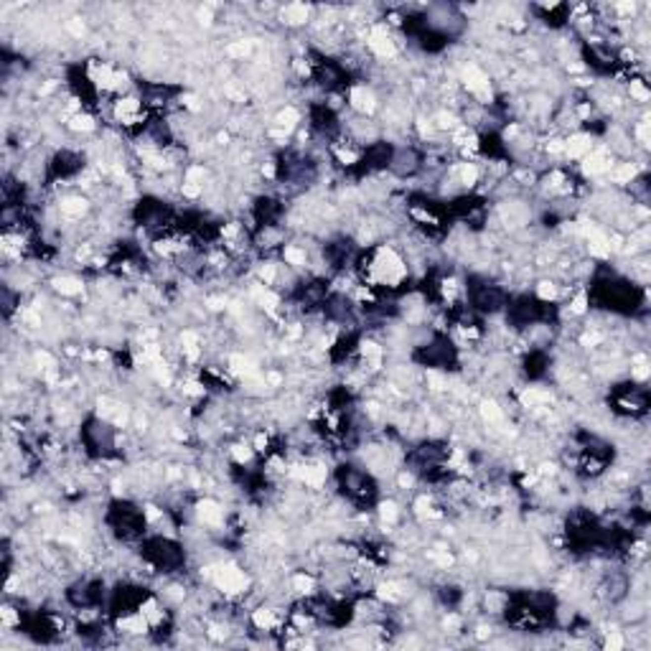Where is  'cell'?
<instances>
[{
	"mask_svg": "<svg viewBox=\"0 0 651 651\" xmlns=\"http://www.w3.org/2000/svg\"><path fill=\"white\" fill-rule=\"evenodd\" d=\"M120 628H125V631H130V633H143L145 628H148V618L143 613L140 615H132V618H122L120 621Z\"/></svg>",
	"mask_w": 651,
	"mask_h": 651,
	"instance_id": "15",
	"label": "cell"
},
{
	"mask_svg": "<svg viewBox=\"0 0 651 651\" xmlns=\"http://www.w3.org/2000/svg\"><path fill=\"white\" fill-rule=\"evenodd\" d=\"M72 130H84V132H89L94 130V120L92 117H87V115H77L72 120Z\"/></svg>",
	"mask_w": 651,
	"mask_h": 651,
	"instance_id": "23",
	"label": "cell"
},
{
	"mask_svg": "<svg viewBox=\"0 0 651 651\" xmlns=\"http://www.w3.org/2000/svg\"><path fill=\"white\" fill-rule=\"evenodd\" d=\"M214 580L224 593H242L247 588V575L242 570H237L234 565H224V567L214 570Z\"/></svg>",
	"mask_w": 651,
	"mask_h": 651,
	"instance_id": "2",
	"label": "cell"
},
{
	"mask_svg": "<svg viewBox=\"0 0 651 651\" xmlns=\"http://www.w3.org/2000/svg\"><path fill=\"white\" fill-rule=\"evenodd\" d=\"M361 354H364V359H369V361H372L374 366H379V359H382V348H379L377 344H364Z\"/></svg>",
	"mask_w": 651,
	"mask_h": 651,
	"instance_id": "21",
	"label": "cell"
},
{
	"mask_svg": "<svg viewBox=\"0 0 651 651\" xmlns=\"http://www.w3.org/2000/svg\"><path fill=\"white\" fill-rule=\"evenodd\" d=\"M557 295L555 285L552 283H539V298H544V301H552V298Z\"/></svg>",
	"mask_w": 651,
	"mask_h": 651,
	"instance_id": "34",
	"label": "cell"
},
{
	"mask_svg": "<svg viewBox=\"0 0 651 651\" xmlns=\"http://www.w3.org/2000/svg\"><path fill=\"white\" fill-rule=\"evenodd\" d=\"M145 514H148V519H150V521H155V519H161V512H158V509H155V506H148V512H145Z\"/></svg>",
	"mask_w": 651,
	"mask_h": 651,
	"instance_id": "45",
	"label": "cell"
},
{
	"mask_svg": "<svg viewBox=\"0 0 651 651\" xmlns=\"http://www.w3.org/2000/svg\"><path fill=\"white\" fill-rule=\"evenodd\" d=\"M275 275H277L275 265H265V267L260 270V277H262V283H265V285H270V283H272V280H275Z\"/></svg>",
	"mask_w": 651,
	"mask_h": 651,
	"instance_id": "33",
	"label": "cell"
},
{
	"mask_svg": "<svg viewBox=\"0 0 651 651\" xmlns=\"http://www.w3.org/2000/svg\"><path fill=\"white\" fill-rule=\"evenodd\" d=\"M351 104L359 112H372L374 110V94L366 89V87H354L351 89Z\"/></svg>",
	"mask_w": 651,
	"mask_h": 651,
	"instance_id": "8",
	"label": "cell"
},
{
	"mask_svg": "<svg viewBox=\"0 0 651 651\" xmlns=\"http://www.w3.org/2000/svg\"><path fill=\"white\" fill-rule=\"evenodd\" d=\"M3 623H5V626L15 623V613H13V608H3Z\"/></svg>",
	"mask_w": 651,
	"mask_h": 651,
	"instance_id": "43",
	"label": "cell"
},
{
	"mask_svg": "<svg viewBox=\"0 0 651 651\" xmlns=\"http://www.w3.org/2000/svg\"><path fill=\"white\" fill-rule=\"evenodd\" d=\"M54 285H56V290L64 293V295H79V293H82V283H79L77 277H56V280H54Z\"/></svg>",
	"mask_w": 651,
	"mask_h": 651,
	"instance_id": "14",
	"label": "cell"
},
{
	"mask_svg": "<svg viewBox=\"0 0 651 651\" xmlns=\"http://www.w3.org/2000/svg\"><path fill=\"white\" fill-rule=\"evenodd\" d=\"M66 31L72 33V36H84V23L79 18H72V21L66 23Z\"/></svg>",
	"mask_w": 651,
	"mask_h": 651,
	"instance_id": "35",
	"label": "cell"
},
{
	"mask_svg": "<svg viewBox=\"0 0 651 651\" xmlns=\"http://www.w3.org/2000/svg\"><path fill=\"white\" fill-rule=\"evenodd\" d=\"M250 43L247 41H237V43H232V46H226V56H232V59H244L250 54Z\"/></svg>",
	"mask_w": 651,
	"mask_h": 651,
	"instance_id": "17",
	"label": "cell"
},
{
	"mask_svg": "<svg viewBox=\"0 0 651 651\" xmlns=\"http://www.w3.org/2000/svg\"><path fill=\"white\" fill-rule=\"evenodd\" d=\"M404 275V267H402V262L399 257L392 252V250H382L379 252V262H377V280H382V283H397V280Z\"/></svg>",
	"mask_w": 651,
	"mask_h": 651,
	"instance_id": "1",
	"label": "cell"
},
{
	"mask_svg": "<svg viewBox=\"0 0 651 651\" xmlns=\"http://www.w3.org/2000/svg\"><path fill=\"white\" fill-rule=\"evenodd\" d=\"M186 392H188V394H201V392H204V390H201V387H199V384H196V382H191V384H188V387H186Z\"/></svg>",
	"mask_w": 651,
	"mask_h": 651,
	"instance_id": "46",
	"label": "cell"
},
{
	"mask_svg": "<svg viewBox=\"0 0 651 651\" xmlns=\"http://www.w3.org/2000/svg\"><path fill=\"white\" fill-rule=\"evenodd\" d=\"M537 402H550V394H547V392H539V390H529V392H524V404H529V407H534Z\"/></svg>",
	"mask_w": 651,
	"mask_h": 651,
	"instance_id": "22",
	"label": "cell"
},
{
	"mask_svg": "<svg viewBox=\"0 0 651 651\" xmlns=\"http://www.w3.org/2000/svg\"><path fill=\"white\" fill-rule=\"evenodd\" d=\"M199 21L201 23H211V5H206V8L199 10Z\"/></svg>",
	"mask_w": 651,
	"mask_h": 651,
	"instance_id": "42",
	"label": "cell"
},
{
	"mask_svg": "<svg viewBox=\"0 0 651 651\" xmlns=\"http://www.w3.org/2000/svg\"><path fill=\"white\" fill-rule=\"evenodd\" d=\"M295 478L305 481L308 486H321L326 481V468H321V466H301L295 471Z\"/></svg>",
	"mask_w": 651,
	"mask_h": 651,
	"instance_id": "6",
	"label": "cell"
},
{
	"mask_svg": "<svg viewBox=\"0 0 651 651\" xmlns=\"http://www.w3.org/2000/svg\"><path fill=\"white\" fill-rule=\"evenodd\" d=\"M636 361H639V364L633 366V377H639V379H646V377H649V366L644 364V359H641V356H639Z\"/></svg>",
	"mask_w": 651,
	"mask_h": 651,
	"instance_id": "37",
	"label": "cell"
},
{
	"mask_svg": "<svg viewBox=\"0 0 651 651\" xmlns=\"http://www.w3.org/2000/svg\"><path fill=\"white\" fill-rule=\"evenodd\" d=\"M206 178V171L204 168H191L188 173H186V183H193V186H201V181Z\"/></svg>",
	"mask_w": 651,
	"mask_h": 651,
	"instance_id": "26",
	"label": "cell"
},
{
	"mask_svg": "<svg viewBox=\"0 0 651 651\" xmlns=\"http://www.w3.org/2000/svg\"><path fill=\"white\" fill-rule=\"evenodd\" d=\"M633 8H636L633 3H621V5H618V10H621V13H633Z\"/></svg>",
	"mask_w": 651,
	"mask_h": 651,
	"instance_id": "47",
	"label": "cell"
},
{
	"mask_svg": "<svg viewBox=\"0 0 651 651\" xmlns=\"http://www.w3.org/2000/svg\"><path fill=\"white\" fill-rule=\"evenodd\" d=\"M295 122H298V112H295L293 107H288V110H283V112L277 115V125H280V128H285V130H290Z\"/></svg>",
	"mask_w": 651,
	"mask_h": 651,
	"instance_id": "19",
	"label": "cell"
},
{
	"mask_svg": "<svg viewBox=\"0 0 651 651\" xmlns=\"http://www.w3.org/2000/svg\"><path fill=\"white\" fill-rule=\"evenodd\" d=\"M631 94L636 97V99H641V102L649 99V92H646V87L641 82H631Z\"/></svg>",
	"mask_w": 651,
	"mask_h": 651,
	"instance_id": "31",
	"label": "cell"
},
{
	"mask_svg": "<svg viewBox=\"0 0 651 651\" xmlns=\"http://www.w3.org/2000/svg\"><path fill=\"white\" fill-rule=\"evenodd\" d=\"M369 46H372V51H374L377 56H382V59H392L397 54V46H394V41L390 36H387L384 28H374L372 31V36H369Z\"/></svg>",
	"mask_w": 651,
	"mask_h": 651,
	"instance_id": "4",
	"label": "cell"
},
{
	"mask_svg": "<svg viewBox=\"0 0 651 651\" xmlns=\"http://www.w3.org/2000/svg\"><path fill=\"white\" fill-rule=\"evenodd\" d=\"M183 99H186V107H191V110H199V102H196V97H193V94H186Z\"/></svg>",
	"mask_w": 651,
	"mask_h": 651,
	"instance_id": "44",
	"label": "cell"
},
{
	"mask_svg": "<svg viewBox=\"0 0 651 651\" xmlns=\"http://www.w3.org/2000/svg\"><path fill=\"white\" fill-rule=\"evenodd\" d=\"M583 310H585V295L580 293L575 301H572V313H583Z\"/></svg>",
	"mask_w": 651,
	"mask_h": 651,
	"instance_id": "39",
	"label": "cell"
},
{
	"mask_svg": "<svg viewBox=\"0 0 651 651\" xmlns=\"http://www.w3.org/2000/svg\"><path fill=\"white\" fill-rule=\"evenodd\" d=\"M633 173H636V168H633L631 163H623V166H618V168L613 171V178L618 181V183H626V181L633 178Z\"/></svg>",
	"mask_w": 651,
	"mask_h": 651,
	"instance_id": "20",
	"label": "cell"
},
{
	"mask_svg": "<svg viewBox=\"0 0 651 651\" xmlns=\"http://www.w3.org/2000/svg\"><path fill=\"white\" fill-rule=\"evenodd\" d=\"M623 646V639L618 636V633H613V636H608V641H606V649H621Z\"/></svg>",
	"mask_w": 651,
	"mask_h": 651,
	"instance_id": "38",
	"label": "cell"
},
{
	"mask_svg": "<svg viewBox=\"0 0 651 651\" xmlns=\"http://www.w3.org/2000/svg\"><path fill=\"white\" fill-rule=\"evenodd\" d=\"M293 588H295L298 593H310V590H313V580L305 577V575H295V577H293Z\"/></svg>",
	"mask_w": 651,
	"mask_h": 651,
	"instance_id": "25",
	"label": "cell"
},
{
	"mask_svg": "<svg viewBox=\"0 0 651 651\" xmlns=\"http://www.w3.org/2000/svg\"><path fill=\"white\" fill-rule=\"evenodd\" d=\"M265 443H267V437H265V435H257V448H260V450H262V445H265Z\"/></svg>",
	"mask_w": 651,
	"mask_h": 651,
	"instance_id": "48",
	"label": "cell"
},
{
	"mask_svg": "<svg viewBox=\"0 0 651 651\" xmlns=\"http://www.w3.org/2000/svg\"><path fill=\"white\" fill-rule=\"evenodd\" d=\"M137 110H140V102L130 97V99H120V102H117L115 115H117L120 120H125V122H132V120L137 117Z\"/></svg>",
	"mask_w": 651,
	"mask_h": 651,
	"instance_id": "10",
	"label": "cell"
},
{
	"mask_svg": "<svg viewBox=\"0 0 651 651\" xmlns=\"http://www.w3.org/2000/svg\"><path fill=\"white\" fill-rule=\"evenodd\" d=\"M461 178H463V183H468V186H473V183H476V178H478V171H476V166H463V171H461Z\"/></svg>",
	"mask_w": 651,
	"mask_h": 651,
	"instance_id": "28",
	"label": "cell"
},
{
	"mask_svg": "<svg viewBox=\"0 0 651 651\" xmlns=\"http://www.w3.org/2000/svg\"><path fill=\"white\" fill-rule=\"evenodd\" d=\"M639 140L646 145L649 143V122H641V128H639Z\"/></svg>",
	"mask_w": 651,
	"mask_h": 651,
	"instance_id": "41",
	"label": "cell"
},
{
	"mask_svg": "<svg viewBox=\"0 0 651 651\" xmlns=\"http://www.w3.org/2000/svg\"><path fill=\"white\" fill-rule=\"evenodd\" d=\"M435 122H437V128H455V117H453L450 112L435 115Z\"/></svg>",
	"mask_w": 651,
	"mask_h": 651,
	"instance_id": "32",
	"label": "cell"
},
{
	"mask_svg": "<svg viewBox=\"0 0 651 651\" xmlns=\"http://www.w3.org/2000/svg\"><path fill=\"white\" fill-rule=\"evenodd\" d=\"M463 82L466 87L473 92V94H478L481 99H488L491 97V89H488V77L481 72L478 66H466V72H463Z\"/></svg>",
	"mask_w": 651,
	"mask_h": 651,
	"instance_id": "3",
	"label": "cell"
},
{
	"mask_svg": "<svg viewBox=\"0 0 651 651\" xmlns=\"http://www.w3.org/2000/svg\"><path fill=\"white\" fill-rule=\"evenodd\" d=\"M379 595H382V598H387V601H397V598H399V593H397V585H392V583H390V585H382Z\"/></svg>",
	"mask_w": 651,
	"mask_h": 651,
	"instance_id": "36",
	"label": "cell"
},
{
	"mask_svg": "<svg viewBox=\"0 0 651 651\" xmlns=\"http://www.w3.org/2000/svg\"><path fill=\"white\" fill-rule=\"evenodd\" d=\"M585 173L588 175H595V173H603V171H610V158L606 150H598V153H590L585 158Z\"/></svg>",
	"mask_w": 651,
	"mask_h": 651,
	"instance_id": "5",
	"label": "cell"
},
{
	"mask_svg": "<svg viewBox=\"0 0 651 651\" xmlns=\"http://www.w3.org/2000/svg\"><path fill=\"white\" fill-rule=\"evenodd\" d=\"M379 514H382L384 521H394V519H397V506H394L392 501H387V504H382Z\"/></svg>",
	"mask_w": 651,
	"mask_h": 651,
	"instance_id": "27",
	"label": "cell"
},
{
	"mask_svg": "<svg viewBox=\"0 0 651 651\" xmlns=\"http://www.w3.org/2000/svg\"><path fill=\"white\" fill-rule=\"evenodd\" d=\"M229 364H232V369H234L237 374H252L255 372V364L250 359H244V356H232Z\"/></svg>",
	"mask_w": 651,
	"mask_h": 651,
	"instance_id": "18",
	"label": "cell"
},
{
	"mask_svg": "<svg viewBox=\"0 0 651 651\" xmlns=\"http://www.w3.org/2000/svg\"><path fill=\"white\" fill-rule=\"evenodd\" d=\"M588 237H590V252L595 255V257H608L610 255V244H608V239L598 232V229H590L588 232Z\"/></svg>",
	"mask_w": 651,
	"mask_h": 651,
	"instance_id": "11",
	"label": "cell"
},
{
	"mask_svg": "<svg viewBox=\"0 0 651 651\" xmlns=\"http://www.w3.org/2000/svg\"><path fill=\"white\" fill-rule=\"evenodd\" d=\"M183 193H186V196H191V199H193V196H199V193H201V186H193V183H183Z\"/></svg>",
	"mask_w": 651,
	"mask_h": 651,
	"instance_id": "40",
	"label": "cell"
},
{
	"mask_svg": "<svg viewBox=\"0 0 651 651\" xmlns=\"http://www.w3.org/2000/svg\"><path fill=\"white\" fill-rule=\"evenodd\" d=\"M84 211H87V201L79 199V196H72V199H64V201H61V214H64V217L77 219V217L84 214Z\"/></svg>",
	"mask_w": 651,
	"mask_h": 651,
	"instance_id": "12",
	"label": "cell"
},
{
	"mask_svg": "<svg viewBox=\"0 0 651 651\" xmlns=\"http://www.w3.org/2000/svg\"><path fill=\"white\" fill-rule=\"evenodd\" d=\"M199 519H201L204 524L219 526V524H221V509H219V504H217V501H211V499L201 501V504H199Z\"/></svg>",
	"mask_w": 651,
	"mask_h": 651,
	"instance_id": "7",
	"label": "cell"
},
{
	"mask_svg": "<svg viewBox=\"0 0 651 651\" xmlns=\"http://www.w3.org/2000/svg\"><path fill=\"white\" fill-rule=\"evenodd\" d=\"M308 13H310V8H308V5H303V3H293V5H288V8H285L283 18H285L288 23H303V21L308 18Z\"/></svg>",
	"mask_w": 651,
	"mask_h": 651,
	"instance_id": "13",
	"label": "cell"
},
{
	"mask_svg": "<svg viewBox=\"0 0 651 651\" xmlns=\"http://www.w3.org/2000/svg\"><path fill=\"white\" fill-rule=\"evenodd\" d=\"M285 260L290 262V265H303V262H305V252L298 250V247H285Z\"/></svg>",
	"mask_w": 651,
	"mask_h": 651,
	"instance_id": "24",
	"label": "cell"
},
{
	"mask_svg": "<svg viewBox=\"0 0 651 651\" xmlns=\"http://www.w3.org/2000/svg\"><path fill=\"white\" fill-rule=\"evenodd\" d=\"M481 412H483V417H486V420H491V422H496V420H501V412H499V407H496V404H494V402H486V404H483V410H481Z\"/></svg>",
	"mask_w": 651,
	"mask_h": 651,
	"instance_id": "29",
	"label": "cell"
},
{
	"mask_svg": "<svg viewBox=\"0 0 651 651\" xmlns=\"http://www.w3.org/2000/svg\"><path fill=\"white\" fill-rule=\"evenodd\" d=\"M255 623H257L260 628L270 631V628L277 623V618H275V613H272V610H265V608H262V610H257V613H255Z\"/></svg>",
	"mask_w": 651,
	"mask_h": 651,
	"instance_id": "16",
	"label": "cell"
},
{
	"mask_svg": "<svg viewBox=\"0 0 651 651\" xmlns=\"http://www.w3.org/2000/svg\"><path fill=\"white\" fill-rule=\"evenodd\" d=\"M232 453H234V458H237L239 463H247V461L252 458V450H250L247 445H234Z\"/></svg>",
	"mask_w": 651,
	"mask_h": 651,
	"instance_id": "30",
	"label": "cell"
},
{
	"mask_svg": "<svg viewBox=\"0 0 651 651\" xmlns=\"http://www.w3.org/2000/svg\"><path fill=\"white\" fill-rule=\"evenodd\" d=\"M590 148H593V143H590L588 135H572L565 145V153L570 158H583L585 153H590Z\"/></svg>",
	"mask_w": 651,
	"mask_h": 651,
	"instance_id": "9",
	"label": "cell"
}]
</instances>
